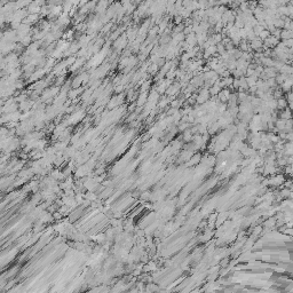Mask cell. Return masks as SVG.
<instances>
[{"label":"cell","instance_id":"cell-3","mask_svg":"<svg viewBox=\"0 0 293 293\" xmlns=\"http://www.w3.org/2000/svg\"><path fill=\"white\" fill-rule=\"evenodd\" d=\"M241 1H243V2H249V1H251V0H241Z\"/></svg>","mask_w":293,"mask_h":293},{"label":"cell","instance_id":"cell-1","mask_svg":"<svg viewBox=\"0 0 293 293\" xmlns=\"http://www.w3.org/2000/svg\"><path fill=\"white\" fill-rule=\"evenodd\" d=\"M287 107V100H285V99H280V100L277 101V108H280V109H284V108H286Z\"/></svg>","mask_w":293,"mask_h":293},{"label":"cell","instance_id":"cell-2","mask_svg":"<svg viewBox=\"0 0 293 293\" xmlns=\"http://www.w3.org/2000/svg\"><path fill=\"white\" fill-rule=\"evenodd\" d=\"M261 46H262V43H261V40L260 39H255V38H254V39L252 40V47H253L254 49L260 48Z\"/></svg>","mask_w":293,"mask_h":293}]
</instances>
